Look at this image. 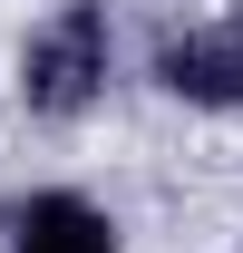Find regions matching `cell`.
Returning <instances> with one entry per match:
<instances>
[{
  "label": "cell",
  "instance_id": "1",
  "mask_svg": "<svg viewBox=\"0 0 243 253\" xmlns=\"http://www.w3.org/2000/svg\"><path fill=\"white\" fill-rule=\"evenodd\" d=\"M97 88H107V10L97 0H68L59 20L20 49V97L39 117H78Z\"/></svg>",
  "mask_w": 243,
  "mask_h": 253
},
{
  "label": "cell",
  "instance_id": "2",
  "mask_svg": "<svg viewBox=\"0 0 243 253\" xmlns=\"http://www.w3.org/2000/svg\"><path fill=\"white\" fill-rule=\"evenodd\" d=\"M156 88L185 97V107H243V20L165 39L156 49Z\"/></svg>",
  "mask_w": 243,
  "mask_h": 253
},
{
  "label": "cell",
  "instance_id": "3",
  "mask_svg": "<svg viewBox=\"0 0 243 253\" xmlns=\"http://www.w3.org/2000/svg\"><path fill=\"white\" fill-rule=\"evenodd\" d=\"M10 253H117V224L88 195H30L10 214Z\"/></svg>",
  "mask_w": 243,
  "mask_h": 253
}]
</instances>
